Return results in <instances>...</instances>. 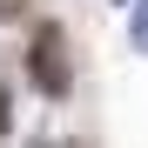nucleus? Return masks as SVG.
<instances>
[{"instance_id":"obj_3","label":"nucleus","mask_w":148,"mask_h":148,"mask_svg":"<svg viewBox=\"0 0 148 148\" xmlns=\"http://www.w3.org/2000/svg\"><path fill=\"white\" fill-rule=\"evenodd\" d=\"M0 135H14V94H7V74H0Z\"/></svg>"},{"instance_id":"obj_1","label":"nucleus","mask_w":148,"mask_h":148,"mask_svg":"<svg viewBox=\"0 0 148 148\" xmlns=\"http://www.w3.org/2000/svg\"><path fill=\"white\" fill-rule=\"evenodd\" d=\"M27 74H34V88L47 94V101H67L74 94V67H67V47L54 27H34L27 34Z\"/></svg>"},{"instance_id":"obj_4","label":"nucleus","mask_w":148,"mask_h":148,"mask_svg":"<svg viewBox=\"0 0 148 148\" xmlns=\"http://www.w3.org/2000/svg\"><path fill=\"white\" fill-rule=\"evenodd\" d=\"M114 7H128V0H114Z\"/></svg>"},{"instance_id":"obj_2","label":"nucleus","mask_w":148,"mask_h":148,"mask_svg":"<svg viewBox=\"0 0 148 148\" xmlns=\"http://www.w3.org/2000/svg\"><path fill=\"white\" fill-rule=\"evenodd\" d=\"M128 40L135 54H148V0H128Z\"/></svg>"}]
</instances>
